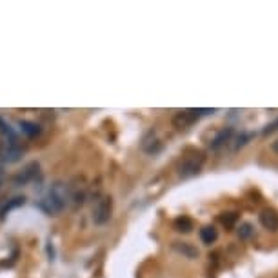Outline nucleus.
Listing matches in <instances>:
<instances>
[{
	"mask_svg": "<svg viewBox=\"0 0 278 278\" xmlns=\"http://www.w3.org/2000/svg\"><path fill=\"white\" fill-rule=\"evenodd\" d=\"M69 202H71V198H69V186L59 180V182H53V186L47 189V193L40 200V207L47 214H57L60 211H64Z\"/></svg>",
	"mask_w": 278,
	"mask_h": 278,
	"instance_id": "nucleus-1",
	"label": "nucleus"
},
{
	"mask_svg": "<svg viewBox=\"0 0 278 278\" xmlns=\"http://www.w3.org/2000/svg\"><path fill=\"white\" fill-rule=\"evenodd\" d=\"M111 213H113V200L111 196H100L96 200L95 207H93V222L96 226H104L111 220Z\"/></svg>",
	"mask_w": 278,
	"mask_h": 278,
	"instance_id": "nucleus-2",
	"label": "nucleus"
},
{
	"mask_svg": "<svg viewBox=\"0 0 278 278\" xmlns=\"http://www.w3.org/2000/svg\"><path fill=\"white\" fill-rule=\"evenodd\" d=\"M173 247L175 251H178L180 255L187 256V258H196V256H198V249L193 247L191 244H187V242H175Z\"/></svg>",
	"mask_w": 278,
	"mask_h": 278,
	"instance_id": "nucleus-6",
	"label": "nucleus"
},
{
	"mask_svg": "<svg viewBox=\"0 0 278 278\" xmlns=\"http://www.w3.org/2000/svg\"><path fill=\"white\" fill-rule=\"evenodd\" d=\"M271 149H273V153H276V155H278V138L273 142V144H271Z\"/></svg>",
	"mask_w": 278,
	"mask_h": 278,
	"instance_id": "nucleus-16",
	"label": "nucleus"
},
{
	"mask_svg": "<svg viewBox=\"0 0 278 278\" xmlns=\"http://www.w3.org/2000/svg\"><path fill=\"white\" fill-rule=\"evenodd\" d=\"M175 229L180 233H189L193 229V220L187 218V216H180V218L175 220Z\"/></svg>",
	"mask_w": 278,
	"mask_h": 278,
	"instance_id": "nucleus-10",
	"label": "nucleus"
},
{
	"mask_svg": "<svg viewBox=\"0 0 278 278\" xmlns=\"http://www.w3.org/2000/svg\"><path fill=\"white\" fill-rule=\"evenodd\" d=\"M258 220L262 224V228L267 229V231H278V213L271 207L267 209H262L258 214Z\"/></svg>",
	"mask_w": 278,
	"mask_h": 278,
	"instance_id": "nucleus-5",
	"label": "nucleus"
},
{
	"mask_svg": "<svg viewBox=\"0 0 278 278\" xmlns=\"http://www.w3.org/2000/svg\"><path fill=\"white\" fill-rule=\"evenodd\" d=\"M238 238L240 240H247V238L253 237V233H255V229H253V226H251L249 222H244L240 224V228H238Z\"/></svg>",
	"mask_w": 278,
	"mask_h": 278,
	"instance_id": "nucleus-11",
	"label": "nucleus"
},
{
	"mask_svg": "<svg viewBox=\"0 0 278 278\" xmlns=\"http://www.w3.org/2000/svg\"><path fill=\"white\" fill-rule=\"evenodd\" d=\"M231 138H233V129H231V128L222 129V131L218 133V137H216V138L213 140V144H211V146H213L214 149H218L220 146H224V144H228V142H231Z\"/></svg>",
	"mask_w": 278,
	"mask_h": 278,
	"instance_id": "nucleus-9",
	"label": "nucleus"
},
{
	"mask_svg": "<svg viewBox=\"0 0 278 278\" xmlns=\"http://www.w3.org/2000/svg\"><path fill=\"white\" fill-rule=\"evenodd\" d=\"M214 109H187V111H180L173 117V126L177 129H187L191 124L196 122V119L200 115L205 113H213Z\"/></svg>",
	"mask_w": 278,
	"mask_h": 278,
	"instance_id": "nucleus-3",
	"label": "nucleus"
},
{
	"mask_svg": "<svg viewBox=\"0 0 278 278\" xmlns=\"http://www.w3.org/2000/svg\"><path fill=\"white\" fill-rule=\"evenodd\" d=\"M218 220L226 228H233V226L238 222V213H222L218 216Z\"/></svg>",
	"mask_w": 278,
	"mask_h": 278,
	"instance_id": "nucleus-12",
	"label": "nucleus"
},
{
	"mask_svg": "<svg viewBox=\"0 0 278 278\" xmlns=\"http://www.w3.org/2000/svg\"><path fill=\"white\" fill-rule=\"evenodd\" d=\"M216 238H218V231H216L213 226H205V228L200 229V240L204 242L205 246H211V244H214V242H216Z\"/></svg>",
	"mask_w": 278,
	"mask_h": 278,
	"instance_id": "nucleus-7",
	"label": "nucleus"
},
{
	"mask_svg": "<svg viewBox=\"0 0 278 278\" xmlns=\"http://www.w3.org/2000/svg\"><path fill=\"white\" fill-rule=\"evenodd\" d=\"M249 138H253V135H246V133H244V135H240V137L237 138V144H235V149H238V147H242V146H244V144H247V140H249Z\"/></svg>",
	"mask_w": 278,
	"mask_h": 278,
	"instance_id": "nucleus-14",
	"label": "nucleus"
},
{
	"mask_svg": "<svg viewBox=\"0 0 278 278\" xmlns=\"http://www.w3.org/2000/svg\"><path fill=\"white\" fill-rule=\"evenodd\" d=\"M142 149L146 151V153H149V155H153V153H156V151L160 149V140L155 137V133H149V137L144 138Z\"/></svg>",
	"mask_w": 278,
	"mask_h": 278,
	"instance_id": "nucleus-8",
	"label": "nucleus"
},
{
	"mask_svg": "<svg viewBox=\"0 0 278 278\" xmlns=\"http://www.w3.org/2000/svg\"><path fill=\"white\" fill-rule=\"evenodd\" d=\"M274 129H278V120H276V122H273V124H269L267 128L264 129V135H269V133H273Z\"/></svg>",
	"mask_w": 278,
	"mask_h": 278,
	"instance_id": "nucleus-15",
	"label": "nucleus"
},
{
	"mask_svg": "<svg viewBox=\"0 0 278 278\" xmlns=\"http://www.w3.org/2000/svg\"><path fill=\"white\" fill-rule=\"evenodd\" d=\"M205 156L202 153H193L191 156H186L184 162L180 164V177L187 178V177H193L200 171L202 164H204Z\"/></svg>",
	"mask_w": 278,
	"mask_h": 278,
	"instance_id": "nucleus-4",
	"label": "nucleus"
},
{
	"mask_svg": "<svg viewBox=\"0 0 278 278\" xmlns=\"http://www.w3.org/2000/svg\"><path fill=\"white\" fill-rule=\"evenodd\" d=\"M20 126H24L22 128V131H26L28 135H37L38 133V126H35V124H31V122H22Z\"/></svg>",
	"mask_w": 278,
	"mask_h": 278,
	"instance_id": "nucleus-13",
	"label": "nucleus"
}]
</instances>
